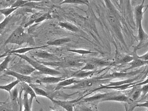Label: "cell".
Here are the masks:
<instances>
[{"mask_svg": "<svg viewBox=\"0 0 148 111\" xmlns=\"http://www.w3.org/2000/svg\"><path fill=\"white\" fill-rule=\"evenodd\" d=\"M71 41L70 38H64L61 39H56L52 41H49L47 43V44L51 46H60L62 44H65Z\"/></svg>", "mask_w": 148, "mask_h": 111, "instance_id": "obj_22", "label": "cell"}, {"mask_svg": "<svg viewBox=\"0 0 148 111\" xmlns=\"http://www.w3.org/2000/svg\"><path fill=\"white\" fill-rule=\"evenodd\" d=\"M147 111H148V110H147Z\"/></svg>", "mask_w": 148, "mask_h": 111, "instance_id": "obj_52", "label": "cell"}, {"mask_svg": "<svg viewBox=\"0 0 148 111\" xmlns=\"http://www.w3.org/2000/svg\"><path fill=\"white\" fill-rule=\"evenodd\" d=\"M33 54L35 56L40 58L44 59H56V58L53 55L48 53L47 51L44 50H33Z\"/></svg>", "mask_w": 148, "mask_h": 111, "instance_id": "obj_19", "label": "cell"}, {"mask_svg": "<svg viewBox=\"0 0 148 111\" xmlns=\"http://www.w3.org/2000/svg\"><path fill=\"white\" fill-rule=\"evenodd\" d=\"M137 77H134L132 78L127 79L121 80V81L110 82L108 84L104 85V86H105V87H110V86H115L123 85L126 84L134 83V82H135V81L137 80Z\"/></svg>", "mask_w": 148, "mask_h": 111, "instance_id": "obj_20", "label": "cell"}, {"mask_svg": "<svg viewBox=\"0 0 148 111\" xmlns=\"http://www.w3.org/2000/svg\"><path fill=\"white\" fill-rule=\"evenodd\" d=\"M105 101H115V102H123L127 103H131L133 102L132 99L128 97L121 93H117L116 92H113L109 97L103 99L101 102Z\"/></svg>", "mask_w": 148, "mask_h": 111, "instance_id": "obj_5", "label": "cell"}, {"mask_svg": "<svg viewBox=\"0 0 148 111\" xmlns=\"http://www.w3.org/2000/svg\"><path fill=\"white\" fill-rule=\"evenodd\" d=\"M71 3V4H87L86 2L83 0H64L61 4Z\"/></svg>", "mask_w": 148, "mask_h": 111, "instance_id": "obj_36", "label": "cell"}, {"mask_svg": "<svg viewBox=\"0 0 148 111\" xmlns=\"http://www.w3.org/2000/svg\"><path fill=\"white\" fill-rule=\"evenodd\" d=\"M98 79H84L80 80L78 83H77L71 87H66L63 88L64 89H69V90H75V89H82L86 87H90L96 82Z\"/></svg>", "mask_w": 148, "mask_h": 111, "instance_id": "obj_9", "label": "cell"}, {"mask_svg": "<svg viewBox=\"0 0 148 111\" xmlns=\"http://www.w3.org/2000/svg\"><path fill=\"white\" fill-rule=\"evenodd\" d=\"M67 51L82 55L97 54L96 52H92L89 50H68Z\"/></svg>", "mask_w": 148, "mask_h": 111, "instance_id": "obj_33", "label": "cell"}, {"mask_svg": "<svg viewBox=\"0 0 148 111\" xmlns=\"http://www.w3.org/2000/svg\"><path fill=\"white\" fill-rule=\"evenodd\" d=\"M18 8H12L10 7V8H6L0 9V13L1 14H3L5 17H7L10 16L14 11Z\"/></svg>", "mask_w": 148, "mask_h": 111, "instance_id": "obj_29", "label": "cell"}, {"mask_svg": "<svg viewBox=\"0 0 148 111\" xmlns=\"http://www.w3.org/2000/svg\"><path fill=\"white\" fill-rule=\"evenodd\" d=\"M42 0H30V2H40Z\"/></svg>", "mask_w": 148, "mask_h": 111, "instance_id": "obj_46", "label": "cell"}, {"mask_svg": "<svg viewBox=\"0 0 148 111\" xmlns=\"http://www.w3.org/2000/svg\"><path fill=\"white\" fill-rule=\"evenodd\" d=\"M133 56H134V59L131 62L128 63V64L129 65L130 67L125 69L123 71H127L128 70L136 69V68H139L141 66L148 65V61L143 60L137 57L136 51V50H134V55Z\"/></svg>", "mask_w": 148, "mask_h": 111, "instance_id": "obj_8", "label": "cell"}, {"mask_svg": "<svg viewBox=\"0 0 148 111\" xmlns=\"http://www.w3.org/2000/svg\"><path fill=\"white\" fill-rule=\"evenodd\" d=\"M19 91L17 88H15L13 90H11V93L10 94V97L12 98L13 100H16L18 98Z\"/></svg>", "mask_w": 148, "mask_h": 111, "instance_id": "obj_39", "label": "cell"}, {"mask_svg": "<svg viewBox=\"0 0 148 111\" xmlns=\"http://www.w3.org/2000/svg\"><path fill=\"white\" fill-rule=\"evenodd\" d=\"M59 25L62 28L70 30L72 32H76L78 30L77 27L69 22H60Z\"/></svg>", "mask_w": 148, "mask_h": 111, "instance_id": "obj_25", "label": "cell"}, {"mask_svg": "<svg viewBox=\"0 0 148 111\" xmlns=\"http://www.w3.org/2000/svg\"><path fill=\"white\" fill-rule=\"evenodd\" d=\"M140 70H136L128 72H113L110 74L105 75L99 79H108L115 78H131L132 77L136 76L137 74L140 73Z\"/></svg>", "mask_w": 148, "mask_h": 111, "instance_id": "obj_4", "label": "cell"}, {"mask_svg": "<svg viewBox=\"0 0 148 111\" xmlns=\"http://www.w3.org/2000/svg\"><path fill=\"white\" fill-rule=\"evenodd\" d=\"M145 0H143V2L140 4L137 5L135 8V15L136 21V26H138L139 23H142L143 19L144 11L143 9L145 7L144 2Z\"/></svg>", "mask_w": 148, "mask_h": 111, "instance_id": "obj_10", "label": "cell"}, {"mask_svg": "<svg viewBox=\"0 0 148 111\" xmlns=\"http://www.w3.org/2000/svg\"><path fill=\"white\" fill-rule=\"evenodd\" d=\"M8 54H9L7 51L6 53H4V54H2L0 55V59H1V58L4 57H6V56H8Z\"/></svg>", "mask_w": 148, "mask_h": 111, "instance_id": "obj_44", "label": "cell"}, {"mask_svg": "<svg viewBox=\"0 0 148 111\" xmlns=\"http://www.w3.org/2000/svg\"><path fill=\"white\" fill-rule=\"evenodd\" d=\"M50 100L54 103L60 105V106L64 108L66 111H74V103L75 101L56 100L54 99L53 98H51Z\"/></svg>", "mask_w": 148, "mask_h": 111, "instance_id": "obj_14", "label": "cell"}, {"mask_svg": "<svg viewBox=\"0 0 148 111\" xmlns=\"http://www.w3.org/2000/svg\"><path fill=\"white\" fill-rule=\"evenodd\" d=\"M21 86L22 87L23 90L24 92H26V93L30 95V97L29 99V104H30L31 107H32L33 100L34 98L35 99L37 103L40 104V102L38 101V99H37L36 94L33 88L30 86L28 84V83H22Z\"/></svg>", "mask_w": 148, "mask_h": 111, "instance_id": "obj_12", "label": "cell"}, {"mask_svg": "<svg viewBox=\"0 0 148 111\" xmlns=\"http://www.w3.org/2000/svg\"><path fill=\"white\" fill-rule=\"evenodd\" d=\"M137 57H138L139 58L143 59V60L148 61V51L147 53L144 54L143 55L140 56L137 55Z\"/></svg>", "mask_w": 148, "mask_h": 111, "instance_id": "obj_43", "label": "cell"}, {"mask_svg": "<svg viewBox=\"0 0 148 111\" xmlns=\"http://www.w3.org/2000/svg\"><path fill=\"white\" fill-rule=\"evenodd\" d=\"M64 79H65L64 78L60 77L52 76V77H43L40 79L36 80V83L48 84L57 83Z\"/></svg>", "mask_w": 148, "mask_h": 111, "instance_id": "obj_16", "label": "cell"}, {"mask_svg": "<svg viewBox=\"0 0 148 111\" xmlns=\"http://www.w3.org/2000/svg\"><path fill=\"white\" fill-rule=\"evenodd\" d=\"M0 103H1V102H0Z\"/></svg>", "mask_w": 148, "mask_h": 111, "instance_id": "obj_49", "label": "cell"}, {"mask_svg": "<svg viewBox=\"0 0 148 111\" xmlns=\"http://www.w3.org/2000/svg\"><path fill=\"white\" fill-rule=\"evenodd\" d=\"M1 13H0V15H1Z\"/></svg>", "mask_w": 148, "mask_h": 111, "instance_id": "obj_50", "label": "cell"}, {"mask_svg": "<svg viewBox=\"0 0 148 111\" xmlns=\"http://www.w3.org/2000/svg\"><path fill=\"white\" fill-rule=\"evenodd\" d=\"M29 85L33 88V90L35 92L36 95L47 98L49 100L51 99L52 97H50V96L48 95V94L45 91H44V90H42V89H40V88L36 87L33 84H31Z\"/></svg>", "mask_w": 148, "mask_h": 111, "instance_id": "obj_23", "label": "cell"}, {"mask_svg": "<svg viewBox=\"0 0 148 111\" xmlns=\"http://www.w3.org/2000/svg\"><path fill=\"white\" fill-rule=\"evenodd\" d=\"M93 62L97 66H109V65H112L114 63V62L110 60H105V59H99Z\"/></svg>", "mask_w": 148, "mask_h": 111, "instance_id": "obj_28", "label": "cell"}, {"mask_svg": "<svg viewBox=\"0 0 148 111\" xmlns=\"http://www.w3.org/2000/svg\"><path fill=\"white\" fill-rule=\"evenodd\" d=\"M144 107L148 108V100L145 101L144 103L141 104H136V107Z\"/></svg>", "mask_w": 148, "mask_h": 111, "instance_id": "obj_42", "label": "cell"}, {"mask_svg": "<svg viewBox=\"0 0 148 111\" xmlns=\"http://www.w3.org/2000/svg\"><path fill=\"white\" fill-rule=\"evenodd\" d=\"M43 111V110L42 109H41L40 110H39V111Z\"/></svg>", "mask_w": 148, "mask_h": 111, "instance_id": "obj_48", "label": "cell"}, {"mask_svg": "<svg viewBox=\"0 0 148 111\" xmlns=\"http://www.w3.org/2000/svg\"><path fill=\"white\" fill-rule=\"evenodd\" d=\"M48 45L46 46H41V47H27V48H22L18 49L13 50H9L7 51L9 54L12 55L14 54H23L24 53L29 52L30 51H33L35 50H38L39 49L42 48L47 47Z\"/></svg>", "mask_w": 148, "mask_h": 111, "instance_id": "obj_17", "label": "cell"}, {"mask_svg": "<svg viewBox=\"0 0 148 111\" xmlns=\"http://www.w3.org/2000/svg\"><path fill=\"white\" fill-rule=\"evenodd\" d=\"M142 92L141 91L140 89H139V90H136L133 93L132 95V97L130 98L132 101L133 102L136 101L140 97H141Z\"/></svg>", "mask_w": 148, "mask_h": 111, "instance_id": "obj_37", "label": "cell"}, {"mask_svg": "<svg viewBox=\"0 0 148 111\" xmlns=\"http://www.w3.org/2000/svg\"><path fill=\"white\" fill-rule=\"evenodd\" d=\"M10 54L6 56L3 61L0 64V73L4 72L8 69V65L11 61V58Z\"/></svg>", "mask_w": 148, "mask_h": 111, "instance_id": "obj_26", "label": "cell"}, {"mask_svg": "<svg viewBox=\"0 0 148 111\" xmlns=\"http://www.w3.org/2000/svg\"><path fill=\"white\" fill-rule=\"evenodd\" d=\"M141 86H142V87L140 88L141 91L142 92L141 97H144L148 93V83L143 85Z\"/></svg>", "mask_w": 148, "mask_h": 111, "instance_id": "obj_40", "label": "cell"}, {"mask_svg": "<svg viewBox=\"0 0 148 111\" xmlns=\"http://www.w3.org/2000/svg\"><path fill=\"white\" fill-rule=\"evenodd\" d=\"M42 14H41V13H38L32 15L31 17L29 18V21L25 24L24 28H27V27H28L29 25L33 24L34 22L35 23V21H36L39 17H40L42 15Z\"/></svg>", "mask_w": 148, "mask_h": 111, "instance_id": "obj_30", "label": "cell"}, {"mask_svg": "<svg viewBox=\"0 0 148 111\" xmlns=\"http://www.w3.org/2000/svg\"><path fill=\"white\" fill-rule=\"evenodd\" d=\"M29 2H30V0H16V1L12 4L11 7L19 8L20 7H23Z\"/></svg>", "mask_w": 148, "mask_h": 111, "instance_id": "obj_32", "label": "cell"}, {"mask_svg": "<svg viewBox=\"0 0 148 111\" xmlns=\"http://www.w3.org/2000/svg\"><path fill=\"white\" fill-rule=\"evenodd\" d=\"M108 17L109 21L110 24L114 28H117V27H118V23H117V20H116L115 17L112 14H109Z\"/></svg>", "mask_w": 148, "mask_h": 111, "instance_id": "obj_35", "label": "cell"}, {"mask_svg": "<svg viewBox=\"0 0 148 111\" xmlns=\"http://www.w3.org/2000/svg\"><path fill=\"white\" fill-rule=\"evenodd\" d=\"M25 111V110H24V111Z\"/></svg>", "mask_w": 148, "mask_h": 111, "instance_id": "obj_51", "label": "cell"}, {"mask_svg": "<svg viewBox=\"0 0 148 111\" xmlns=\"http://www.w3.org/2000/svg\"><path fill=\"white\" fill-rule=\"evenodd\" d=\"M20 83L19 80L16 79L15 81H13L12 83L6 85H0V90H4L8 92L10 94L11 93V91L16 85L19 84Z\"/></svg>", "mask_w": 148, "mask_h": 111, "instance_id": "obj_24", "label": "cell"}, {"mask_svg": "<svg viewBox=\"0 0 148 111\" xmlns=\"http://www.w3.org/2000/svg\"><path fill=\"white\" fill-rule=\"evenodd\" d=\"M50 18H51V15L49 13H46V14H42L40 17H39L35 21V23H39L41 22H42V21L47 20V19H50Z\"/></svg>", "mask_w": 148, "mask_h": 111, "instance_id": "obj_38", "label": "cell"}, {"mask_svg": "<svg viewBox=\"0 0 148 111\" xmlns=\"http://www.w3.org/2000/svg\"><path fill=\"white\" fill-rule=\"evenodd\" d=\"M113 92H110V93H98V94H95L89 97L86 98L82 100L84 103H88V102H96L97 101H101L103 99L106 98L108 97L112 94Z\"/></svg>", "mask_w": 148, "mask_h": 111, "instance_id": "obj_15", "label": "cell"}, {"mask_svg": "<svg viewBox=\"0 0 148 111\" xmlns=\"http://www.w3.org/2000/svg\"><path fill=\"white\" fill-rule=\"evenodd\" d=\"M134 59V56L130 55L123 54L119 53H116L115 59L114 63L120 64H128Z\"/></svg>", "mask_w": 148, "mask_h": 111, "instance_id": "obj_11", "label": "cell"}, {"mask_svg": "<svg viewBox=\"0 0 148 111\" xmlns=\"http://www.w3.org/2000/svg\"><path fill=\"white\" fill-rule=\"evenodd\" d=\"M12 55L17 56L20 58L22 59L27 61L32 67L35 68L36 70L39 71L40 74L50 75V76H54V77L59 76L61 74V72L59 71L49 68L41 63H40L37 61L33 60V59L30 58L25 55L19 54H14Z\"/></svg>", "mask_w": 148, "mask_h": 111, "instance_id": "obj_1", "label": "cell"}, {"mask_svg": "<svg viewBox=\"0 0 148 111\" xmlns=\"http://www.w3.org/2000/svg\"><path fill=\"white\" fill-rule=\"evenodd\" d=\"M145 7H146V9H145V11H144V13H145V11H146V10H147V9H148V4H147V5H146V6H145Z\"/></svg>", "mask_w": 148, "mask_h": 111, "instance_id": "obj_47", "label": "cell"}, {"mask_svg": "<svg viewBox=\"0 0 148 111\" xmlns=\"http://www.w3.org/2000/svg\"><path fill=\"white\" fill-rule=\"evenodd\" d=\"M27 93L24 92L23 95V99L22 103L23 106H24V110L26 111H31V107L29 104V100L28 97Z\"/></svg>", "mask_w": 148, "mask_h": 111, "instance_id": "obj_27", "label": "cell"}, {"mask_svg": "<svg viewBox=\"0 0 148 111\" xmlns=\"http://www.w3.org/2000/svg\"><path fill=\"white\" fill-rule=\"evenodd\" d=\"M11 18H12V16L10 15L8 17H5L4 20L0 23V34H2L5 28Z\"/></svg>", "mask_w": 148, "mask_h": 111, "instance_id": "obj_31", "label": "cell"}, {"mask_svg": "<svg viewBox=\"0 0 148 111\" xmlns=\"http://www.w3.org/2000/svg\"><path fill=\"white\" fill-rule=\"evenodd\" d=\"M29 41L28 36L24 32V28L22 26L17 28L15 30L8 39L5 41L4 45L14 44L21 45Z\"/></svg>", "mask_w": 148, "mask_h": 111, "instance_id": "obj_2", "label": "cell"}, {"mask_svg": "<svg viewBox=\"0 0 148 111\" xmlns=\"http://www.w3.org/2000/svg\"><path fill=\"white\" fill-rule=\"evenodd\" d=\"M75 111H93L91 109L88 108L86 106H82L78 107L77 108H74Z\"/></svg>", "mask_w": 148, "mask_h": 111, "instance_id": "obj_41", "label": "cell"}, {"mask_svg": "<svg viewBox=\"0 0 148 111\" xmlns=\"http://www.w3.org/2000/svg\"><path fill=\"white\" fill-rule=\"evenodd\" d=\"M4 74L8 76H12L16 78L17 80H19L21 83H27L33 84L34 81V79L29 76H26L14 71L11 70L7 69L4 71Z\"/></svg>", "mask_w": 148, "mask_h": 111, "instance_id": "obj_3", "label": "cell"}, {"mask_svg": "<svg viewBox=\"0 0 148 111\" xmlns=\"http://www.w3.org/2000/svg\"><path fill=\"white\" fill-rule=\"evenodd\" d=\"M53 1L55 2L59 3L61 2L62 3V2L64 0H53Z\"/></svg>", "mask_w": 148, "mask_h": 111, "instance_id": "obj_45", "label": "cell"}, {"mask_svg": "<svg viewBox=\"0 0 148 111\" xmlns=\"http://www.w3.org/2000/svg\"><path fill=\"white\" fill-rule=\"evenodd\" d=\"M80 80H77L75 78L73 77L68 79H64L57 84V85L54 91L59 90L62 88L67 87L73 84H76L78 83Z\"/></svg>", "mask_w": 148, "mask_h": 111, "instance_id": "obj_18", "label": "cell"}, {"mask_svg": "<svg viewBox=\"0 0 148 111\" xmlns=\"http://www.w3.org/2000/svg\"><path fill=\"white\" fill-rule=\"evenodd\" d=\"M137 27L138 29V37L139 43L134 48V50L136 51L143 48L146 42L148 41V34L145 32L143 28L142 23H139Z\"/></svg>", "mask_w": 148, "mask_h": 111, "instance_id": "obj_6", "label": "cell"}, {"mask_svg": "<svg viewBox=\"0 0 148 111\" xmlns=\"http://www.w3.org/2000/svg\"><path fill=\"white\" fill-rule=\"evenodd\" d=\"M139 83L138 82H135L134 83H130L126 84L123 85H118V86H110V87H105L104 85H101L99 88H96L93 90L92 92H90V93H92L95 92L99 90H102V89H110V90H126L129 88H132L133 87V85H135L136 84Z\"/></svg>", "mask_w": 148, "mask_h": 111, "instance_id": "obj_13", "label": "cell"}, {"mask_svg": "<svg viewBox=\"0 0 148 111\" xmlns=\"http://www.w3.org/2000/svg\"><path fill=\"white\" fill-rule=\"evenodd\" d=\"M12 68L13 70H11L26 76H29L36 70V69L30 65H28L25 64L16 65Z\"/></svg>", "mask_w": 148, "mask_h": 111, "instance_id": "obj_7", "label": "cell"}, {"mask_svg": "<svg viewBox=\"0 0 148 111\" xmlns=\"http://www.w3.org/2000/svg\"><path fill=\"white\" fill-rule=\"evenodd\" d=\"M97 67L95 64L94 63V62H88L86 63L84 66L81 70H89L92 71L94 70L96 67Z\"/></svg>", "mask_w": 148, "mask_h": 111, "instance_id": "obj_34", "label": "cell"}, {"mask_svg": "<svg viewBox=\"0 0 148 111\" xmlns=\"http://www.w3.org/2000/svg\"><path fill=\"white\" fill-rule=\"evenodd\" d=\"M94 72L93 71L85 72V71L80 70L77 72L74 73L72 77H73L75 78H86L90 76L91 74L94 73Z\"/></svg>", "mask_w": 148, "mask_h": 111, "instance_id": "obj_21", "label": "cell"}]
</instances>
